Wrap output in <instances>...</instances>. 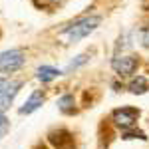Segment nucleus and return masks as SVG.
Returning <instances> with one entry per match:
<instances>
[{
	"mask_svg": "<svg viewBox=\"0 0 149 149\" xmlns=\"http://www.w3.org/2000/svg\"><path fill=\"white\" fill-rule=\"evenodd\" d=\"M121 137H123V139H147V137H145V133H143V131H139V129H135V127L125 129Z\"/></svg>",
	"mask_w": 149,
	"mask_h": 149,
	"instance_id": "9b49d317",
	"label": "nucleus"
},
{
	"mask_svg": "<svg viewBox=\"0 0 149 149\" xmlns=\"http://www.w3.org/2000/svg\"><path fill=\"white\" fill-rule=\"evenodd\" d=\"M48 2H52V4H58V2H60V0H48Z\"/></svg>",
	"mask_w": 149,
	"mask_h": 149,
	"instance_id": "dca6fc26",
	"label": "nucleus"
},
{
	"mask_svg": "<svg viewBox=\"0 0 149 149\" xmlns=\"http://www.w3.org/2000/svg\"><path fill=\"white\" fill-rule=\"evenodd\" d=\"M127 90L131 93H145L149 90V80L145 76H137V78H133L127 84Z\"/></svg>",
	"mask_w": 149,
	"mask_h": 149,
	"instance_id": "1a4fd4ad",
	"label": "nucleus"
},
{
	"mask_svg": "<svg viewBox=\"0 0 149 149\" xmlns=\"http://www.w3.org/2000/svg\"><path fill=\"white\" fill-rule=\"evenodd\" d=\"M58 109L62 113H74L76 111V100L72 93H64L60 100H58Z\"/></svg>",
	"mask_w": 149,
	"mask_h": 149,
	"instance_id": "9d476101",
	"label": "nucleus"
},
{
	"mask_svg": "<svg viewBox=\"0 0 149 149\" xmlns=\"http://www.w3.org/2000/svg\"><path fill=\"white\" fill-rule=\"evenodd\" d=\"M58 76H62V72L58 68H54V66H40L38 72H36V78L42 81V84H48V81L56 80Z\"/></svg>",
	"mask_w": 149,
	"mask_h": 149,
	"instance_id": "6e6552de",
	"label": "nucleus"
},
{
	"mask_svg": "<svg viewBox=\"0 0 149 149\" xmlns=\"http://www.w3.org/2000/svg\"><path fill=\"white\" fill-rule=\"evenodd\" d=\"M139 113H141V111H139L137 107H119V109H113V111H111L109 121H111L117 129L125 131V129H131V127L137 125Z\"/></svg>",
	"mask_w": 149,
	"mask_h": 149,
	"instance_id": "7ed1b4c3",
	"label": "nucleus"
},
{
	"mask_svg": "<svg viewBox=\"0 0 149 149\" xmlns=\"http://www.w3.org/2000/svg\"><path fill=\"white\" fill-rule=\"evenodd\" d=\"M141 42H143L145 48H149V28H145V30L141 32Z\"/></svg>",
	"mask_w": 149,
	"mask_h": 149,
	"instance_id": "4468645a",
	"label": "nucleus"
},
{
	"mask_svg": "<svg viewBox=\"0 0 149 149\" xmlns=\"http://www.w3.org/2000/svg\"><path fill=\"white\" fill-rule=\"evenodd\" d=\"M46 102V93L44 90H34V92L30 93V97L24 102V105L18 109L22 115H28V113H34L38 107H42V103Z\"/></svg>",
	"mask_w": 149,
	"mask_h": 149,
	"instance_id": "0eeeda50",
	"label": "nucleus"
},
{
	"mask_svg": "<svg viewBox=\"0 0 149 149\" xmlns=\"http://www.w3.org/2000/svg\"><path fill=\"white\" fill-rule=\"evenodd\" d=\"M137 64L139 60L135 56H117L111 60V68H113V72L117 74V76H131L135 70H137Z\"/></svg>",
	"mask_w": 149,
	"mask_h": 149,
	"instance_id": "423d86ee",
	"label": "nucleus"
},
{
	"mask_svg": "<svg viewBox=\"0 0 149 149\" xmlns=\"http://www.w3.org/2000/svg\"><path fill=\"white\" fill-rule=\"evenodd\" d=\"M88 60H90V56H88V54H81V56H78V60H76V62H72V64H70L68 68H66V72H72V70L80 68L81 64H86Z\"/></svg>",
	"mask_w": 149,
	"mask_h": 149,
	"instance_id": "ddd939ff",
	"label": "nucleus"
},
{
	"mask_svg": "<svg viewBox=\"0 0 149 149\" xmlns=\"http://www.w3.org/2000/svg\"><path fill=\"white\" fill-rule=\"evenodd\" d=\"M20 88H22V81L20 80H6V84L0 90V113H4L14 103V97L18 95Z\"/></svg>",
	"mask_w": 149,
	"mask_h": 149,
	"instance_id": "20e7f679",
	"label": "nucleus"
},
{
	"mask_svg": "<svg viewBox=\"0 0 149 149\" xmlns=\"http://www.w3.org/2000/svg\"><path fill=\"white\" fill-rule=\"evenodd\" d=\"M6 84V78H0V90H2V86Z\"/></svg>",
	"mask_w": 149,
	"mask_h": 149,
	"instance_id": "2eb2a0df",
	"label": "nucleus"
},
{
	"mask_svg": "<svg viewBox=\"0 0 149 149\" xmlns=\"http://www.w3.org/2000/svg\"><path fill=\"white\" fill-rule=\"evenodd\" d=\"M10 131V119L4 113H0V139L6 137V133Z\"/></svg>",
	"mask_w": 149,
	"mask_h": 149,
	"instance_id": "f8f14e48",
	"label": "nucleus"
},
{
	"mask_svg": "<svg viewBox=\"0 0 149 149\" xmlns=\"http://www.w3.org/2000/svg\"><path fill=\"white\" fill-rule=\"evenodd\" d=\"M102 22V18L100 16H86V18H80V20H76V22H72L70 26H66L60 34L62 36H68L70 42H76V40H81V38H86V36H90L100 26Z\"/></svg>",
	"mask_w": 149,
	"mask_h": 149,
	"instance_id": "f257e3e1",
	"label": "nucleus"
},
{
	"mask_svg": "<svg viewBox=\"0 0 149 149\" xmlns=\"http://www.w3.org/2000/svg\"><path fill=\"white\" fill-rule=\"evenodd\" d=\"M48 139L54 145V149H76V139H74V135L70 133L68 129H64V127L50 131Z\"/></svg>",
	"mask_w": 149,
	"mask_h": 149,
	"instance_id": "39448f33",
	"label": "nucleus"
},
{
	"mask_svg": "<svg viewBox=\"0 0 149 149\" xmlns=\"http://www.w3.org/2000/svg\"><path fill=\"white\" fill-rule=\"evenodd\" d=\"M26 64V54L20 48H12L0 54V74H14Z\"/></svg>",
	"mask_w": 149,
	"mask_h": 149,
	"instance_id": "f03ea898",
	"label": "nucleus"
}]
</instances>
